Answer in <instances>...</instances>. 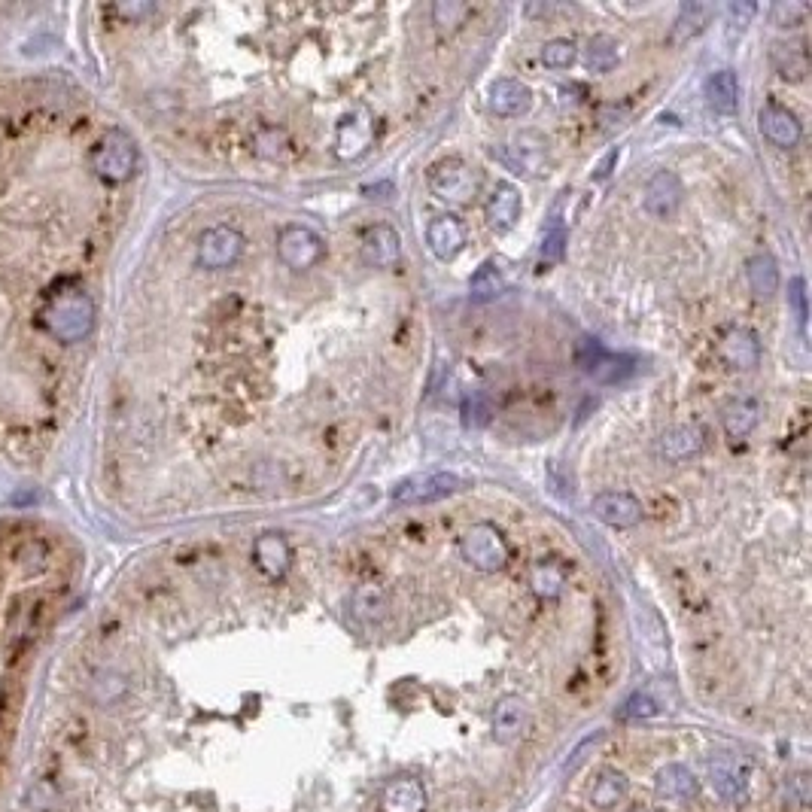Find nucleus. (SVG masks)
<instances>
[{"label": "nucleus", "instance_id": "29", "mask_svg": "<svg viewBox=\"0 0 812 812\" xmlns=\"http://www.w3.org/2000/svg\"><path fill=\"white\" fill-rule=\"evenodd\" d=\"M627 794V779L618 773V770H603L597 779H594V788H590V800L600 809H612L624 800Z\"/></svg>", "mask_w": 812, "mask_h": 812}, {"label": "nucleus", "instance_id": "33", "mask_svg": "<svg viewBox=\"0 0 812 812\" xmlns=\"http://www.w3.org/2000/svg\"><path fill=\"white\" fill-rule=\"evenodd\" d=\"M773 64H776L782 80H803L806 77V67H809L800 46H776L773 49Z\"/></svg>", "mask_w": 812, "mask_h": 812}, {"label": "nucleus", "instance_id": "14", "mask_svg": "<svg viewBox=\"0 0 812 812\" xmlns=\"http://www.w3.org/2000/svg\"><path fill=\"white\" fill-rule=\"evenodd\" d=\"M718 353L727 365L733 368H755L761 362V344H758V335L743 329V326H733L721 335L718 341Z\"/></svg>", "mask_w": 812, "mask_h": 812}, {"label": "nucleus", "instance_id": "20", "mask_svg": "<svg viewBox=\"0 0 812 812\" xmlns=\"http://www.w3.org/2000/svg\"><path fill=\"white\" fill-rule=\"evenodd\" d=\"M484 213H487V223L496 232H508L514 223H518V216H521V192L514 189L511 183H499L490 192Z\"/></svg>", "mask_w": 812, "mask_h": 812}, {"label": "nucleus", "instance_id": "22", "mask_svg": "<svg viewBox=\"0 0 812 812\" xmlns=\"http://www.w3.org/2000/svg\"><path fill=\"white\" fill-rule=\"evenodd\" d=\"M253 557H256V566L268 575V578H283L286 569H289V545L280 533H265L256 539L253 545Z\"/></svg>", "mask_w": 812, "mask_h": 812}, {"label": "nucleus", "instance_id": "41", "mask_svg": "<svg viewBox=\"0 0 812 812\" xmlns=\"http://www.w3.org/2000/svg\"><path fill=\"white\" fill-rule=\"evenodd\" d=\"M752 16H755V4H746V0H743V4H730V7H727V22H730V37H733L736 31H740V34H743Z\"/></svg>", "mask_w": 812, "mask_h": 812}, {"label": "nucleus", "instance_id": "11", "mask_svg": "<svg viewBox=\"0 0 812 812\" xmlns=\"http://www.w3.org/2000/svg\"><path fill=\"white\" fill-rule=\"evenodd\" d=\"M545 159H548V143L536 131H521L505 150V165L518 174H542Z\"/></svg>", "mask_w": 812, "mask_h": 812}, {"label": "nucleus", "instance_id": "19", "mask_svg": "<svg viewBox=\"0 0 812 812\" xmlns=\"http://www.w3.org/2000/svg\"><path fill=\"white\" fill-rule=\"evenodd\" d=\"M487 95H490V107L496 116H521L533 104V92L521 80H508V77L493 80Z\"/></svg>", "mask_w": 812, "mask_h": 812}, {"label": "nucleus", "instance_id": "40", "mask_svg": "<svg viewBox=\"0 0 812 812\" xmlns=\"http://www.w3.org/2000/svg\"><path fill=\"white\" fill-rule=\"evenodd\" d=\"M624 718H651V715H657L660 709H657V703L648 697V694H633L627 703H624Z\"/></svg>", "mask_w": 812, "mask_h": 812}, {"label": "nucleus", "instance_id": "27", "mask_svg": "<svg viewBox=\"0 0 812 812\" xmlns=\"http://www.w3.org/2000/svg\"><path fill=\"white\" fill-rule=\"evenodd\" d=\"M712 785H715L718 797L736 803V800H743V797H746L749 779H746L743 767L736 764V761H715V764H712Z\"/></svg>", "mask_w": 812, "mask_h": 812}, {"label": "nucleus", "instance_id": "26", "mask_svg": "<svg viewBox=\"0 0 812 812\" xmlns=\"http://www.w3.org/2000/svg\"><path fill=\"white\" fill-rule=\"evenodd\" d=\"M657 794L667 797V800H688L697 794V779L688 767L682 764H670L657 773Z\"/></svg>", "mask_w": 812, "mask_h": 812}, {"label": "nucleus", "instance_id": "9", "mask_svg": "<svg viewBox=\"0 0 812 812\" xmlns=\"http://www.w3.org/2000/svg\"><path fill=\"white\" fill-rule=\"evenodd\" d=\"M590 511H594L597 521H603L606 527H615V530H630V527L642 524V502L630 493H621V490H606V493L594 496Z\"/></svg>", "mask_w": 812, "mask_h": 812}, {"label": "nucleus", "instance_id": "13", "mask_svg": "<svg viewBox=\"0 0 812 812\" xmlns=\"http://www.w3.org/2000/svg\"><path fill=\"white\" fill-rule=\"evenodd\" d=\"M682 195H685L682 180L673 171H657L645 186V210L657 219L673 216L682 204Z\"/></svg>", "mask_w": 812, "mask_h": 812}, {"label": "nucleus", "instance_id": "10", "mask_svg": "<svg viewBox=\"0 0 812 812\" xmlns=\"http://www.w3.org/2000/svg\"><path fill=\"white\" fill-rule=\"evenodd\" d=\"M359 250L372 268H393L402 256V238L393 226H372L362 232Z\"/></svg>", "mask_w": 812, "mask_h": 812}, {"label": "nucleus", "instance_id": "31", "mask_svg": "<svg viewBox=\"0 0 812 812\" xmlns=\"http://www.w3.org/2000/svg\"><path fill=\"white\" fill-rule=\"evenodd\" d=\"M584 64H587V70H594V73L615 70V64H618V43L609 34L590 37L587 52H584Z\"/></svg>", "mask_w": 812, "mask_h": 812}, {"label": "nucleus", "instance_id": "8", "mask_svg": "<svg viewBox=\"0 0 812 812\" xmlns=\"http://www.w3.org/2000/svg\"><path fill=\"white\" fill-rule=\"evenodd\" d=\"M578 362H581V368H584V375H590L597 384H618V381H624V378L633 372V362H630V359L603 350L597 341H590V338L581 341V347H578Z\"/></svg>", "mask_w": 812, "mask_h": 812}, {"label": "nucleus", "instance_id": "3", "mask_svg": "<svg viewBox=\"0 0 812 812\" xmlns=\"http://www.w3.org/2000/svg\"><path fill=\"white\" fill-rule=\"evenodd\" d=\"M92 165H95L98 177H104L110 183L128 180L134 174V168H137V146H134V140L125 131H119V128L107 131L98 140V146H95Z\"/></svg>", "mask_w": 812, "mask_h": 812}, {"label": "nucleus", "instance_id": "21", "mask_svg": "<svg viewBox=\"0 0 812 812\" xmlns=\"http://www.w3.org/2000/svg\"><path fill=\"white\" fill-rule=\"evenodd\" d=\"M368 140H372V119L365 110H353L341 119L338 125V156L341 159H356L365 153Z\"/></svg>", "mask_w": 812, "mask_h": 812}, {"label": "nucleus", "instance_id": "18", "mask_svg": "<svg viewBox=\"0 0 812 812\" xmlns=\"http://www.w3.org/2000/svg\"><path fill=\"white\" fill-rule=\"evenodd\" d=\"M700 451H703V429L700 426L679 423L660 435V457L667 463H682Z\"/></svg>", "mask_w": 812, "mask_h": 812}, {"label": "nucleus", "instance_id": "7", "mask_svg": "<svg viewBox=\"0 0 812 812\" xmlns=\"http://www.w3.org/2000/svg\"><path fill=\"white\" fill-rule=\"evenodd\" d=\"M460 487H463V478L454 472H429V475H417V478L402 481L393 490V502H402V505L435 502V499H445V496L457 493Z\"/></svg>", "mask_w": 812, "mask_h": 812}, {"label": "nucleus", "instance_id": "32", "mask_svg": "<svg viewBox=\"0 0 812 812\" xmlns=\"http://www.w3.org/2000/svg\"><path fill=\"white\" fill-rule=\"evenodd\" d=\"M505 289V280H502V274H499V268L493 265V262H484L475 274H472V280H469V292H472V299L475 302H487V299H496V295Z\"/></svg>", "mask_w": 812, "mask_h": 812}, {"label": "nucleus", "instance_id": "6", "mask_svg": "<svg viewBox=\"0 0 812 812\" xmlns=\"http://www.w3.org/2000/svg\"><path fill=\"white\" fill-rule=\"evenodd\" d=\"M244 235L232 226H213L201 235L198 241V262L210 271L229 268L241 259L244 253Z\"/></svg>", "mask_w": 812, "mask_h": 812}, {"label": "nucleus", "instance_id": "5", "mask_svg": "<svg viewBox=\"0 0 812 812\" xmlns=\"http://www.w3.org/2000/svg\"><path fill=\"white\" fill-rule=\"evenodd\" d=\"M277 256L283 265L305 271L323 259V241L308 226H283L277 235Z\"/></svg>", "mask_w": 812, "mask_h": 812}, {"label": "nucleus", "instance_id": "25", "mask_svg": "<svg viewBox=\"0 0 812 812\" xmlns=\"http://www.w3.org/2000/svg\"><path fill=\"white\" fill-rule=\"evenodd\" d=\"M758 417H761V405L755 399H733L724 408L721 423L730 438H746L758 426Z\"/></svg>", "mask_w": 812, "mask_h": 812}, {"label": "nucleus", "instance_id": "28", "mask_svg": "<svg viewBox=\"0 0 812 812\" xmlns=\"http://www.w3.org/2000/svg\"><path fill=\"white\" fill-rule=\"evenodd\" d=\"M746 277H749V286L758 299H770V295H776V289H779V268H776L773 256H767V253H758L749 259Z\"/></svg>", "mask_w": 812, "mask_h": 812}, {"label": "nucleus", "instance_id": "17", "mask_svg": "<svg viewBox=\"0 0 812 812\" xmlns=\"http://www.w3.org/2000/svg\"><path fill=\"white\" fill-rule=\"evenodd\" d=\"M384 812H426V791L414 776H396L381 791Z\"/></svg>", "mask_w": 812, "mask_h": 812}, {"label": "nucleus", "instance_id": "42", "mask_svg": "<svg viewBox=\"0 0 812 812\" xmlns=\"http://www.w3.org/2000/svg\"><path fill=\"white\" fill-rule=\"evenodd\" d=\"M563 241H566V235H563V229L560 226H554L548 235H545V244H542V256L545 259H560L563 256Z\"/></svg>", "mask_w": 812, "mask_h": 812}, {"label": "nucleus", "instance_id": "44", "mask_svg": "<svg viewBox=\"0 0 812 812\" xmlns=\"http://www.w3.org/2000/svg\"><path fill=\"white\" fill-rule=\"evenodd\" d=\"M125 16H140V13H150V7H122Z\"/></svg>", "mask_w": 812, "mask_h": 812}, {"label": "nucleus", "instance_id": "24", "mask_svg": "<svg viewBox=\"0 0 812 812\" xmlns=\"http://www.w3.org/2000/svg\"><path fill=\"white\" fill-rule=\"evenodd\" d=\"M706 101L715 113H736L740 107V83L733 70H715L706 80Z\"/></svg>", "mask_w": 812, "mask_h": 812}, {"label": "nucleus", "instance_id": "37", "mask_svg": "<svg viewBox=\"0 0 812 812\" xmlns=\"http://www.w3.org/2000/svg\"><path fill=\"white\" fill-rule=\"evenodd\" d=\"M466 16H469V7L457 4V0H438V4L432 7V19L438 28H457V25H463Z\"/></svg>", "mask_w": 812, "mask_h": 812}, {"label": "nucleus", "instance_id": "43", "mask_svg": "<svg viewBox=\"0 0 812 812\" xmlns=\"http://www.w3.org/2000/svg\"><path fill=\"white\" fill-rule=\"evenodd\" d=\"M791 302H794V311H797V323L803 326V323H806V292H803V280H794V283H791Z\"/></svg>", "mask_w": 812, "mask_h": 812}, {"label": "nucleus", "instance_id": "15", "mask_svg": "<svg viewBox=\"0 0 812 812\" xmlns=\"http://www.w3.org/2000/svg\"><path fill=\"white\" fill-rule=\"evenodd\" d=\"M758 125H761V134L773 143V146H782V150H791V146L800 143V122L797 116L782 107V104H767L758 116Z\"/></svg>", "mask_w": 812, "mask_h": 812}, {"label": "nucleus", "instance_id": "1", "mask_svg": "<svg viewBox=\"0 0 812 812\" xmlns=\"http://www.w3.org/2000/svg\"><path fill=\"white\" fill-rule=\"evenodd\" d=\"M46 326L58 341H83L95 329V302L83 289L55 292L46 305Z\"/></svg>", "mask_w": 812, "mask_h": 812}, {"label": "nucleus", "instance_id": "45", "mask_svg": "<svg viewBox=\"0 0 812 812\" xmlns=\"http://www.w3.org/2000/svg\"><path fill=\"white\" fill-rule=\"evenodd\" d=\"M636 812H645V809H636Z\"/></svg>", "mask_w": 812, "mask_h": 812}, {"label": "nucleus", "instance_id": "36", "mask_svg": "<svg viewBox=\"0 0 812 812\" xmlns=\"http://www.w3.org/2000/svg\"><path fill=\"white\" fill-rule=\"evenodd\" d=\"M806 16H809V4H800V0H779L773 7V22L779 28H797L803 25Z\"/></svg>", "mask_w": 812, "mask_h": 812}, {"label": "nucleus", "instance_id": "12", "mask_svg": "<svg viewBox=\"0 0 812 812\" xmlns=\"http://www.w3.org/2000/svg\"><path fill=\"white\" fill-rule=\"evenodd\" d=\"M426 241H429V250L441 259V262H451L463 244H466V226L460 223V216L454 213H441L435 216L429 229H426Z\"/></svg>", "mask_w": 812, "mask_h": 812}, {"label": "nucleus", "instance_id": "4", "mask_svg": "<svg viewBox=\"0 0 812 812\" xmlns=\"http://www.w3.org/2000/svg\"><path fill=\"white\" fill-rule=\"evenodd\" d=\"M429 189L435 198L448 201V204H466L478 192V174L460 159H445L432 165L429 171Z\"/></svg>", "mask_w": 812, "mask_h": 812}, {"label": "nucleus", "instance_id": "38", "mask_svg": "<svg viewBox=\"0 0 812 812\" xmlns=\"http://www.w3.org/2000/svg\"><path fill=\"white\" fill-rule=\"evenodd\" d=\"M463 420H466L469 429H481V426L490 423V402H487L484 393L466 396V402H463Z\"/></svg>", "mask_w": 812, "mask_h": 812}, {"label": "nucleus", "instance_id": "2", "mask_svg": "<svg viewBox=\"0 0 812 812\" xmlns=\"http://www.w3.org/2000/svg\"><path fill=\"white\" fill-rule=\"evenodd\" d=\"M460 554L478 572H499L508 563V542L493 524L481 521L460 536Z\"/></svg>", "mask_w": 812, "mask_h": 812}, {"label": "nucleus", "instance_id": "23", "mask_svg": "<svg viewBox=\"0 0 812 812\" xmlns=\"http://www.w3.org/2000/svg\"><path fill=\"white\" fill-rule=\"evenodd\" d=\"M715 16V7L712 4H685L673 22V31H670V46H682L688 40H694L697 34L706 31V25L712 22Z\"/></svg>", "mask_w": 812, "mask_h": 812}, {"label": "nucleus", "instance_id": "30", "mask_svg": "<svg viewBox=\"0 0 812 812\" xmlns=\"http://www.w3.org/2000/svg\"><path fill=\"white\" fill-rule=\"evenodd\" d=\"M530 584H533V594H536V597L554 600V597H560V590H563V584H566V572H563L560 563L545 560V563H536V566H533Z\"/></svg>", "mask_w": 812, "mask_h": 812}, {"label": "nucleus", "instance_id": "39", "mask_svg": "<svg viewBox=\"0 0 812 812\" xmlns=\"http://www.w3.org/2000/svg\"><path fill=\"white\" fill-rule=\"evenodd\" d=\"M806 806H809V776L797 773L785 782V809L806 812Z\"/></svg>", "mask_w": 812, "mask_h": 812}, {"label": "nucleus", "instance_id": "34", "mask_svg": "<svg viewBox=\"0 0 812 812\" xmlns=\"http://www.w3.org/2000/svg\"><path fill=\"white\" fill-rule=\"evenodd\" d=\"M384 609H387V600L381 594V587H362L353 600V612L362 621H378L384 615Z\"/></svg>", "mask_w": 812, "mask_h": 812}, {"label": "nucleus", "instance_id": "35", "mask_svg": "<svg viewBox=\"0 0 812 812\" xmlns=\"http://www.w3.org/2000/svg\"><path fill=\"white\" fill-rule=\"evenodd\" d=\"M542 61L545 67H554V70H563L575 61V43L566 40V37H554L542 46Z\"/></svg>", "mask_w": 812, "mask_h": 812}, {"label": "nucleus", "instance_id": "16", "mask_svg": "<svg viewBox=\"0 0 812 812\" xmlns=\"http://www.w3.org/2000/svg\"><path fill=\"white\" fill-rule=\"evenodd\" d=\"M530 712L521 697H502L493 709V736L499 743H518L527 733Z\"/></svg>", "mask_w": 812, "mask_h": 812}]
</instances>
